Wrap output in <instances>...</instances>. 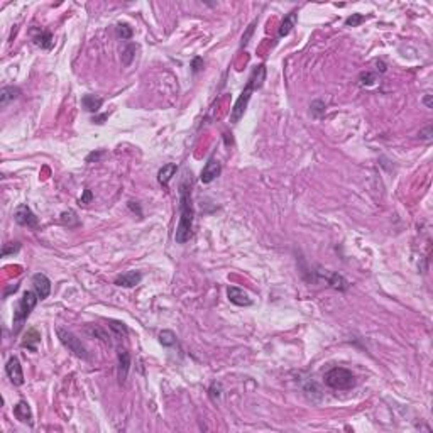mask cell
Segmentation results:
<instances>
[{
  "label": "cell",
  "instance_id": "1",
  "mask_svg": "<svg viewBox=\"0 0 433 433\" xmlns=\"http://www.w3.org/2000/svg\"><path fill=\"white\" fill-rule=\"evenodd\" d=\"M195 208L191 201V190L188 183H181L180 186V222L175 232L176 244H184L190 240L191 229H193Z\"/></svg>",
  "mask_w": 433,
  "mask_h": 433
},
{
  "label": "cell",
  "instance_id": "2",
  "mask_svg": "<svg viewBox=\"0 0 433 433\" xmlns=\"http://www.w3.org/2000/svg\"><path fill=\"white\" fill-rule=\"evenodd\" d=\"M264 80H266V66L264 65L255 66L253 70V74H251L249 81H247L246 88H244L240 97L237 98V102L234 104V108H232V112H230V122L237 124L240 119H242V115L246 113L247 104H249L251 97H253V91L257 90V88H261L262 83H264Z\"/></svg>",
  "mask_w": 433,
  "mask_h": 433
},
{
  "label": "cell",
  "instance_id": "3",
  "mask_svg": "<svg viewBox=\"0 0 433 433\" xmlns=\"http://www.w3.org/2000/svg\"><path fill=\"white\" fill-rule=\"evenodd\" d=\"M39 296L36 291H26L20 298V301L17 303L16 310H14V325H12V333L17 335L20 332V328L26 324V320L29 318L31 311L34 310V307L37 305Z\"/></svg>",
  "mask_w": 433,
  "mask_h": 433
},
{
  "label": "cell",
  "instance_id": "4",
  "mask_svg": "<svg viewBox=\"0 0 433 433\" xmlns=\"http://www.w3.org/2000/svg\"><path fill=\"white\" fill-rule=\"evenodd\" d=\"M325 384L332 389H339V391H347L352 389L356 386V376L352 374V371L345 367H332L330 371L325 372L324 376Z\"/></svg>",
  "mask_w": 433,
  "mask_h": 433
},
{
  "label": "cell",
  "instance_id": "5",
  "mask_svg": "<svg viewBox=\"0 0 433 433\" xmlns=\"http://www.w3.org/2000/svg\"><path fill=\"white\" fill-rule=\"evenodd\" d=\"M56 332H58V339L61 340V343L70 350V352H73L74 356L80 357V359H88L87 349H85V345L81 343V340L78 339L74 333H72L70 330H66V328H61V326H59Z\"/></svg>",
  "mask_w": 433,
  "mask_h": 433
},
{
  "label": "cell",
  "instance_id": "6",
  "mask_svg": "<svg viewBox=\"0 0 433 433\" xmlns=\"http://www.w3.org/2000/svg\"><path fill=\"white\" fill-rule=\"evenodd\" d=\"M14 220H16L19 225L29 227V229L37 227V222H39L36 214H34V212L31 210L29 205H26V203L19 205V207L16 208V212H14Z\"/></svg>",
  "mask_w": 433,
  "mask_h": 433
},
{
  "label": "cell",
  "instance_id": "7",
  "mask_svg": "<svg viewBox=\"0 0 433 433\" xmlns=\"http://www.w3.org/2000/svg\"><path fill=\"white\" fill-rule=\"evenodd\" d=\"M5 372H7V376H9L10 381H12L14 386H22L24 384L22 365H20V361L17 359V357H10V359L7 361Z\"/></svg>",
  "mask_w": 433,
  "mask_h": 433
},
{
  "label": "cell",
  "instance_id": "8",
  "mask_svg": "<svg viewBox=\"0 0 433 433\" xmlns=\"http://www.w3.org/2000/svg\"><path fill=\"white\" fill-rule=\"evenodd\" d=\"M227 296H229V301L237 307H251L253 305V298L247 291H244L242 288H237V286H229L227 289Z\"/></svg>",
  "mask_w": 433,
  "mask_h": 433
},
{
  "label": "cell",
  "instance_id": "9",
  "mask_svg": "<svg viewBox=\"0 0 433 433\" xmlns=\"http://www.w3.org/2000/svg\"><path fill=\"white\" fill-rule=\"evenodd\" d=\"M33 286L36 294L39 296V300H46V298L49 296V293H51V281H49L48 276L42 274V272H36V274L33 276Z\"/></svg>",
  "mask_w": 433,
  "mask_h": 433
},
{
  "label": "cell",
  "instance_id": "10",
  "mask_svg": "<svg viewBox=\"0 0 433 433\" xmlns=\"http://www.w3.org/2000/svg\"><path fill=\"white\" fill-rule=\"evenodd\" d=\"M220 173H222V164H220L216 159H210V161L203 166V169H201V175H200L201 183L205 184L212 183L214 180L218 178Z\"/></svg>",
  "mask_w": 433,
  "mask_h": 433
},
{
  "label": "cell",
  "instance_id": "11",
  "mask_svg": "<svg viewBox=\"0 0 433 433\" xmlns=\"http://www.w3.org/2000/svg\"><path fill=\"white\" fill-rule=\"evenodd\" d=\"M130 369V356L127 350H119L117 354V378L120 382H126Z\"/></svg>",
  "mask_w": 433,
  "mask_h": 433
},
{
  "label": "cell",
  "instance_id": "12",
  "mask_svg": "<svg viewBox=\"0 0 433 433\" xmlns=\"http://www.w3.org/2000/svg\"><path fill=\"white\" fill-rule=\"evenodd\" d=\"M141 281H143V274H141L139 271H127L124 272V274L117 276L115 285L124 286V288H134V286H137Z\"/></svg>",
  "mask_w": 433,
  "mask_h": 433
},
{
  "label": "cell",
  "instance_id": "13",
  "mask_svg": "<svg viewBox=\"0 0 433 433\" xmlns=\"http://www.w3.org/2000/svg\"><path fill=\"white\" fill-rule=\"evenodd\" d=\"M14 416H16L20 423L33 425V411H31L27 401H19V403L14 406Z\"/></svg>",
  "mask_w": 433,
  "mask_h": 433
},
{
  "label": "cell",
  "instance_id": "14",
  "mask_svg": "<svg viewBox=\"0 0 433 433\" xmlns=\"http://www.w3.org/2000/svg\"><path fill=\"white\" fill-rule=\"evenodd\" d=\"M81 105H83V108L87 110V112L97 113L102 105H104V98L97 97V95H85V97L81 98Z\"/></svg>",
  "mask_w": 433,
  "mask_h": 433
},
{
  "label": "cell",
  "instance_id": "15",
  "mask_svg": "<svg viewBox=\"0 0 433 433\" xmlns=\"http://www.w3.org/2000/svg\"><path fill=\"white\" fill-rule=\"evenodd\" d=\"M178 171V166L175 162H169V164H164L158 173V181L162 184V186H168V183L171 181V178L175 176V173Z\"/></svg>",
  "mask_w": 433,
  "mask_h": 433
},
{
  "label": "cell",
  "instance_id": "16",
  "mask_svg": "<svg viewBox=\"0 0 433 433\" xmlns=\"http://www.w3.org/2000/svg\"><path fill=\"white\" fill-rule=\"evenodd\" d=\"M33 41H34V44L39 46V48L51 49L54 39H53V34L49 33V31H37V34H34V36H33Z\"/></svg>",
  "mask_w": 433,
  "mask_h": 433
},
{
  "label": "cell",
  "instance_id": "17",
  "mask_svg": "<svg viewBox=\"0 0 433 433\" xmlns=\"http://www.w3.org/2000/svg\"><path fill=\"white\" fill-rule=\"evenodd\" d=\"M39 342H41V333H39L37 330L31 328V330H27L26 337H24L22 347H26V349H29V350H33V352H36Z\"/></svg>",
  "mask_w": 433,
  "mask_h": 433
},
{
  "label": "cell",
  "instance_id": "18",
  "mask_svg": "<svg viewBox=\"0 0 433 433\" xmlns=\"http://www.w3.org/2000/svg\"><path fill=\"white\" fill-rule=\"evenodd\" d=\"M294 24H296V12H294V10H293V12H289L288 16H286L285 19H283L281 26H279V29H278V37H285V36H288L291 31H293Z\"/></svg>",
  "mask_w": 433,
  "mask_h": 433
},
{
  "label": "cell",
  "instance_id": "19",
  "mask_svg": "<svg viewBox=\"0 0 433 433\" xmlns=\"http://www.w3.org/2000/svg\"><path fill=\"white\" fill-rule=\"evenodd\" d=\"M19 95H20V90L17 87H3L2 90H0V105L5 107L9 102L16 100Z\"/></svg>",
  "mask_w": 433,
  "mask_h": 433
},
{
  "label": "cell",
  "instance_id": "20",
  "mask_svg": "<svg viewBox=\"0 0 433 433\" xmlns=\"http://www.w3.org/2000/svg\"><path fill=\"white\" fill-rule=\"evenodd\" d=\"M328 285L332 286V288L339 289V291H345L347 288H349V281H347L343 276L337 274V272H333V274H330L328 278Z\"/></svg>",
  "mask_w": 433,
  "mask_h": 433
},
{
  "label": "cell",
  "instance_id": "21",
  "mask_svg": "<svg viewBox=\"0 0 433 433\" xmlns=\"http://www.w3.org/2000/svg\"><path fill=\"white\" fill-rule=\"evenodd\" d=\"M159 342L164 347H173L176 345V335L171 330H162V332L159 333Z\"/></svg>",
  "mask_w": 433,
  "mask_h": 433
},
{
  "label": "cell",
  "instance_id": "22",
  "mask_svg": "<svg viewBox=\"0 0 433 433\" xmlns=\"http://www.w3.org/2000/svg\"><path fill=\"white\" fill-rule=\"evenodd\" d=\"M87 332L90 333V335L98 337V339H100V340H104V342H108V343H110V335H108L107 332H105L104 328H100V326H97V325L87 326Z\"/></svg>",
  "mask_w": 433,
  "mask_h": 433
},
{
  "label": "cell",
  "instance_id": "23",
  "mask_svg": "<svg viewBox=\"0 0 433 433\" xmlns=\"http://www.w3.org/2000/svg\"><path fill=\"white\" fill-rule=\"evenodd\" d=\"M108 326L113 330V333H115L117 337H127V333H129V330H127L126 324H122V322L110 320L108 322Z\"/></svg>",
  "mask_w": 433,
  "mask_h": 433
},
{
  "label": "cell",
  "instance_id": "24",
  "mask_svg": "<svg viewBox=\"0 0 433 433\" xmlns=\"http://www.w3.org/2000/svg\"><path fill=\"white\" fill-rule=\"evenodd\" d=\"M134 54H136V46H134V44L126 46V49L122 51V63H124V65L129 66L130 63H132V59H134Z\"/></svg>",
  "mask_w": 433,
  "mask_h": 433
},
{
  "label": "cell",
  "instance_id": "25",
  "mask_svg": "<svg viewBox=\"0 0 433 433\" xmlns=\"http://www.w3.org/2000/svg\"><path fill=\"white\" fill-rule=\"evenodd\" d=\"M61 222L65 223V225H68V227L78 225V216H76V214H74L73 210L63 212V214H61Z\"/></svg>",
  "mask_w": 433,
  "mask_h": 433
},
{
  "label": "cell",
  "instance_id": "26",
  "mask_svg": "<svg viewBox=\"0 0 433 433\" xmlns=\"http://www.w3.org/2000/svg\"><path fill=\"white\" fill-rule=\"evenodd\" d=\"M117 34H119V37H122V39H130L134 34V31L129 24H119V26H117Z\"/></svg>",
  "mask_w": 433,
  "mask_h": 433
},
{
  "label": "cell",
  "instance_id": "27",
  "mask_svg": "<svg viewBox=\"0 0 433 433\" xmlns=\"http://www.w3.org/2000/svg\"><path fill=\"white\" fill-rule=\"evenodd\" d=\"M19 249H20V244H17V242L3 244L2 255H3V257H7V255H10V254H17V253H19Z\"/></svg>",
  "mask_w": 433,
  "mask_h": 433
},
{
  "label": "cell",
  "instance_id": "28",
  "mask_svg": "<svg viewBox=\"0 0 433 433\" xmlns=\"http://www.w3.org/2000/svg\"><path fill=\"white\" fill-rule=\"evenodd\" d=\"M364 20H365V17L362 16V14H352V16L345 20V26L347 27H357L359 24L364 22Z\"/></svg>",
  "mask_w": 433,
  "mask_h": 433
},
{
  "label": "cell",
  "instance_id": "29",
  "mask_svg": "<svg viewBox=\"0 0 433 433\" xmlns=\"http://www.w3.org/2000/svg\"><path fill=\"white\" fill-rule=\"evenodd\" d=\"M359 81H361V85H364V87H371V85H374V81H376V74L371 72H364V73H361Z\"/></svg>",
  "mask_w": 433,
  "mask_h": 433
},
{
  "label": "cell",
  "instance_id": "30",
  "mask_svg": "<svg viewBox=\"0 0 433 433\" xmlns=\"http://www.w3.org/2000/svg\"><path fill=\"white\" fill-rule=\"evenodd\" d=\"M310 108H311V113H313L315 117H320V115H324V113H325V104L322 100L311 102Z\"/></svg>",
  "mask_w": 433,
  "mask_h": 433
},
{
  "label": "cell",
  "instance_id": "31",
  "mask_svg": "<svg viewBox=\"0 0 433 433\" xmlns=\"http://www.w3.org/2000/svg\"><path fill=\"white\" fill-rule=\"evenodd\" d=\"M91 200H93V193H91V190H85L83 195H81V198H80V205L87 207L88 203H91Z\"/></svg>",
  "mask_w": 433,
  "mask_h": 433
},
{
  "label": "cell",
  "instance_id": "32",
  "mask_svg": "<svg viewBox=\"0 0 433 433\" xmlns=\"http://www.w3.org/2000/svg\"><path fill=\"white\" fill-rule=\"evenodd\" d=\"M201 68H203V59H201L200 56L193 58V61H191V70H193V73H198Z\"/></svg>",
  "mask_w": 433,
  "mask_h": 433
},
{
  "label": "cell",
  "instance_id": "33",
  "mask_svg": "<svg viewBox=\"0 0 433 433\" xmlns=\"http://www.w3.org/2000/svg\"><path fill=\"white\" fill-rule=\"evenodd\" d=\"M420 139H423V141L432 139V126H428V127H425L423 130H420Z\"/></svg>",
  "mask_w": 433,
  "mask_h": 433
},
{
  "label": "cell",
  "instance_id": "34",
  "mask_svg": "<svg viewBox=\"0 0 433 433\" xmlns=\"http://www.w3.org/2000/svg\"><path fill=\"white\" fill-rule=\"evenodd\" d=\"M105 154V151H97V152H91V154H88V158H87V161L88 162H91V161H98V159L102 158V156Z\"/></svg>",
  "mask_w": 433,
  "mask_h": 433
},
{
  "label": "cell",
  "instance_id": "35",
  "mask_svg": "<svg viewBox=\"0 0 433 433\" xmlns=\"http://www.w3.org/2000/svg\"><path fill=\"white\" fill-rule=\"evenodd\" d=\"M254 26H255V22L251 24L249 29H247V33H246V36H242V46H246L247 42H249V37H251V34H253V31H254Z\"/></svg>",
  "mask_w": 433,
  "mask_h": 433
},
{
  "label": "cell",
  "instance_id": "36",
  "mask_svg": "<svg viewBox=\"0 0 433 433\" xmlns=\"http://www.w3.org/2000/svg\"><path fill=\"white\" fill-rule=\"evenodd\" d=\"M425 105H427L428 108H432V95H427V97H425Z\"/></svg>",
  "mask_w": 433,
  "mask_h": 433
}]
</instances>
